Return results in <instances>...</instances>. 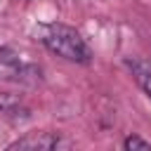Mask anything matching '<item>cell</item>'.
I'll list each match as a JSON object with an SVG mask.
<instances>
[{"label":"cell","mask_w":151,"mask_h":151,"mask_svg":"<svg viewBox=\"0 0 151 151\" xmlns=\"http://www.w3.org/2000/svg\"><path fill=\"white\" fill-rule=\"evenodd\" d=\"M38 40L57 57L71 61V64H90L92 61V50L85 42V38L66 24L52 21V24H40L35 28Z\"/></svg>","instance_id":"cell-1"},{"label":"cell","mask_w":151,"mask_h":151,"mask_svg":"<svg viewBox=\"0 0 151 151\" xmlns=\"http://www.w3.org/2000/svg\"><path fill=\"white\" fill-rule=\"evenodd\" d=\"M0 78L33 85L40 80V68L31 61H24L12 47H0Z\"/></svg>","instance_id":"cell-2"},{"label":"cell","mask_w":151,"mask_h":151,"mask_svg":"<svg viewBox=\"0 0 151 151\" xmlns=\"http://www.w3.org/2000/svg\"><path fill=\"white\" fill-rule=\"evenodd\" d=\"M64 139L57 132H28L19 139H14L7 149H33V151H52L59 149Z\"/></svg>","instance_id":"cell-3"},{"label":"cell","mask_w":151,"mask_h":151,"mask_svg":"<svg viewBox=\"0 0 151 151\" xmlns=\"http://www.w3.org/2000/svg\"><path fill=\"white\" fill-rule=\"evenodd\" d=\"M125 66H127L132 80L139 85V90L151 99V61L142 59V57H130V59H125Z\"/></svg>","instance_id":"cell-4"},{"label":"cell","mask_w":151,"mask_h":151,"mask_svg":"<svg viewBox=\"0 0 151 151\" xmlns=\"http://www.w3.org/2000/svg\"><path fill=\"white\" fill-rule=\"evenodd\" d=\"M19 113H26V109L21 106V101H19L14 94H9V92L0 94V116H7V118H19Z\"/></svg>","instance_id":"cell-5"},{"label":"cell","mask_w":151,"mask_h":151,"mask_svg":"<svg viewBox=\"0 0 151 151\" xmlns=\"http://www.w3.org/2000/svg\"><path fill=\"white\" fill-rule=\"evenodd\" d=\"M123 149H127V151H151V142L139 137V134H127L123 139Z\"/></svg>","instance_id":"cell-6"}]
</instances>
